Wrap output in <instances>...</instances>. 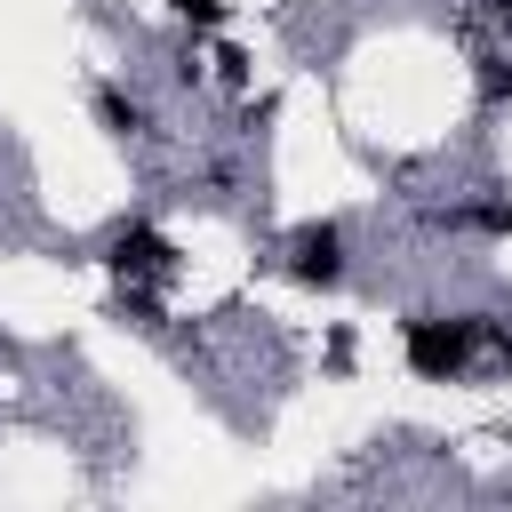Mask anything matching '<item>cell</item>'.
<instances>
[{
    "label": "cell",
    "instance_id": "obj_2",
    "mask_svg": "<svg viewBox=\"0 0 512 512\" xmlns=\"http://www.w3.org/2000/svg\"><path fill=\"white\" fill-rule=\"evenodd\" d=\"M336 224H304L296 232V280H336Z\"/></svg>",
    "mask_w": 512,
    "mask_h": 512
},
{
    "label": "cell",
    "instance_id": "obj_1",
    "mask_svg": "<svg viewBox=\"0 0 512 512\" xmlns=\"http://www.w3.org/2000/svg\"><path fill=\"white\" fill-rule=\"evenodd\" d=\"M480 344V320H408V368L416 376H456Z\"/></svg>",
    "mask_w": 512,
    "mask_h": 512
},
{
    "label": "cell",
    "instance_id": "obj_3",
    "mask_svg": "<svg viewBox=\"0 0 512 512\" xmlns=\"http://www.w3.org/2000/svg\"><path fill=\"white\" fill-rule=\"evenodd\" d=\"M152 256H160V240H152V232H136V240H120V248H112V264H120V272H152Z\"/></svg>",
    "mask_w": 512,
    "mask_h": 512
},
{
    "label": "cell",
    "instance_id": "obj_4",
    "mask_svg": "<svg viewBox=\"0 0 512 512\" xmlns=\"http://www.w3.org/2000/svg\"><path fill=\"white\" fill-rule=\"evenodd\" d=\"M176 16H192V24H224V0H176Z\"/></svg>",
    "mask_w": 512,
    "mask_h": 512
}]
</instances>
